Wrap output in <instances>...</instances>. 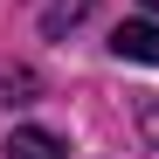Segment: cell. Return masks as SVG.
Returning a JSON list of instances; mask_svg holds the SVG:
<instances>
[{
	"label": "cell",
	"mask_w": 159,
	"mask_h": 159,
	"mask_svg": "<svg viewBox=\"0 0 159 159\" xmlns=\"http://www.w3.org/2000/svg\"><path fill=\"white\" fill-rule=\"evenodd\" d=\"M111 56L118 62H159V21H118L111 28Z\"/></svg>",
	"instance_id": "obj_1"
},
{
	"label": "cell",
	"mask_w": 159,
	"mask_h": 159,
	"mask_svg": "<svg viewBox=\"0 0 159 159\" xmlns=\"http://www.w3.org/2000/svg\"><path fill=\"white\" fill-rule=\"evenodd\" d=\"M0 152H7V159H62V139H56V131H42V125H21Z\"/></svg>",
	"instance_id": "obj_2"
},
{
	"label": "cell",
	"mask_w": 159,
	"mask_h": 159,
	"mask_svg": "<svg viewBox=\"0 0 159 159\" xmlns=\"http://www.w3.org/2000/svg\"><path fill=\"white\" fill-rule=\"evenodd\" d=\"M83 14H90V0H48V14H42V28H48V35H62V28H76Z\"/></svg>",
	"instance_id": "obj_3"
},
{
	"label": "cell",
	"mask_w": 159,
	"mask_h": 159,
	"mask_svg": "<svg viewBox=\"0 0 159 159\" xmlns=\"http://www.w3.org/2000/svg\"><path fill=\"white\" fill-rule=\"evenodd\" d=\"M35 97V76L28 69H7V76H0V104H28Z\"/></svg>",
	"instance_id": "obj_4"
},
{
	"label": "cell",
	"mask_w": 159,
	"mask_h": 159,
	"mask_svg": "<svg viewBox=\"0 0 159 159\" xmlns=\"http://www.w3.org/2000/svg\"><path fill=\"white\" fill-rule=\"evenodd\" d=\"M139 125H145V139H152V152H159V97H145V111H139Z\"/></svg>",
	"instance_id": "obj_5"
},
{
	"label": "cell",
	"mask_w": 159,
	"mask_h": 159,
	"mask_svg": "<svg viewBox=\"0 0 159 159\" xmlns=\"http://www.w3.org/2000/svg\"><path fill=\"white\" fill-rule=\"evenodd\" d=\"M145 14H159V0H145Z\"/></svg>",
	"instance_id": "obj_6"
}]
</instances>
